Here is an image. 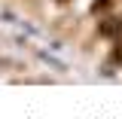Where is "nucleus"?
I'll list each match as a JSON object with an SVG mask.
<instances>
[{
    "label": "nucleus",
    "instance_id": "nucleus-1",
    "mask_svg": "<svg viewBox=\"0 0 122 119\" xmlns=\"http://www.w3.org/2000/svg\"><path fill=\"white\" fill-rule=\"evenodd\" d=\"M98 34L101 37H116V34H122V18H104L98 25Z\"/></svg>",
    "mask_w": 122,
    "mask_h": 119
},
{
    "label": "nucleus",
    "instance_id": "nucleus-2",
    "mask_svg": "<svg viewBox=\"0 0 122 119\" xmlns=\"http://www.w3.org/2000/svg\"><path fill=\"white\" fill-rule=\"evenodd\" d=\"M107 6H110V0H95V6H92V9L98 12V9H107Z\"/></svg>",
    "mask_w": 122,
    "mask_h": 119
},
{
    "label": "nucleus",
    "instance_id": "nucleus-3",
    "mask_svg": "<svg viewBox=\"0 0 122 119\" xmlns=\"http://www.w3.org/2000/svg\"><path fill=\"white\" fill-rule=\"evenodd\" d=\"M113 61H119V64H122V43L113 49Z\"/></svg>",
    "mask_w": 122,
    "mask_h": 119
}]
</instances>
